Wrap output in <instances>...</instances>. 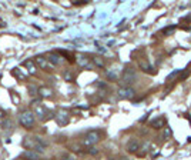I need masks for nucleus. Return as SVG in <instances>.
I'll use <instances>...</instances> for the list:
<instances>
[{
    "mask_svg": "<svg viewBox=\"0 0 191 160\" xmlns=\"http://www.w3.org/2000/svg\"><path fill=\"white\" fill-rule=\"evenodd\" d=\"M164 126H166V120L163 117H158L151 122V127H154V129H161V127H164Z\"/></svg>",
    "mask_w": 191,
    "mask_h": 160,
    "instance_id": "f8f14e48",
    "label": "nucleus"
},
{
    "mask_svg": "<svg viewBox=\"0 0 191 160\" xmlns=\"http://www.w3.org/2000/svg\"><path fill=\"white\" fill-rule=\"evenodd\" d=\"M63 79L66 82H73L74 80V76H73V72L71 70H64L63 73Z\"/></svg>",
    "mask_w": 191,
    "mask_h": 160,
    "instance_id": "dca6fc26",
    "label": "nucleus"
},
{
    "mask_svg": "<svg viewBox=\"0 0 191 160\" xmlns=\"http://www.w3.org/2000/svg\"><path fill=\"white\" fill-rule=\"evenodd\" d=\"M0 127H1V130L3 132H11L13 130V127H14V124H13V120L11 119H4L3 122H1V124H0Z\"/></svg>",
    "mask_w": 191,
    "mask_h": 160,
    "instance_id": "9d476101",
    "label": "nucleus"
},
{
    "mask_svg": "<svg viewBox=\"0 0 191 160\" xmlns=\"http://www.w3.org/2000/svg\"><path fill=\"white\" fill-rule=\"evenodd\" d=\"M13 75L16 76V77H17L19 80H24V75H21L19 69H14V70H13Z\"/></svg>",
    "mask_w": 191,
    "mask_h": 160,
    "instance_id": "aec40b11",
    "label": "nucleus"
},
{
    "mask_svg": "<svg viewBox=\"0 0 191 160\" xmlns=\"http://www.w3.org/2000/svg\"><path fill=\"white\" fill-rule=\"evenodd\" d=\"M174 29H175V26H171L168 29H164V33H166V34H170L171 32H174Z\"/></svg>",
    "mask_w": 191,
    "mask_h": 160,
    "instance_id": "b1692460",
    "label": "nucleus"
},
{
    "mask_svg": "<svg viewBox=\"0 0 191 160\" xmlns=\"http://www.w3.org/2000/svg\"><path fill=\"white\" fill-rule=\"evenodd\" d=\"M87 1L86 0H77V1H73V4H76V6H81V4H86Z\"/></svg>",
    "mask_w": 191,
    "mask_h": 160,
    "instance_id": "393cba45",
    "label": "nucleus"
},
{
    "mask_svg": "<svg viewBox=\"0 0 191 160\" xmlns=\"http://www.w3.org/2000/svg\"><path fill=\"white\" fill-rule=\"evenodd\" d=\"M170 136H171V130L170 129H167V130L164 132V137H170Z\"/></svg>",
    "mask_w": 191,
    "mask_h": 160,
    "instance_id": "bb28decb",
    "label": "nucleus"
},
{
    "mask_svg": "<svg viewBox=\"0 0 191 160\" xmlns=\"http://www.w3.org/2000/svg\"><path fill=\"white\" fill-rule=\"evenodd\" d=\"M36 63L39 64V67L44 70V72H49V69H52V64L49 62V59H46L44 56H37L36 57Z\"/></svg>",
    "mask_w": 191,
    "mask_h": 160,
    "instance_id": "39448f33",
    "label": "nucleus"
},
{
    "mask_svg": "<svg viewBox=\"0 0 191 160\" xmlns=\"http://www.w3.org/2000/svg\"><path fill=\"white\" fill-rule=\"evenodd\" d=\"M98 140H100V134H98L97 132H88V133L84 136L83 144H84V146H87V147H90V146L95 144Z\"/></svg>",
    "mask_w": 191,
    "mask_h": 160,
    "instance_id": "f03ea898",
    "label": "nucleus"
},
{
    "mask_svg": "<svg viewBox=\"0 0 191 160\" xmlns=\"http://www.w3.org/2000/svg\"><path fill=\"white\" fill-rule=\"evenodd\" d=\"M0 144H1V140H0Z\"/></svg>",
    "mask_w": 191,
    "mask_h": 160,
    "instance_id": "c85d7f7f",
    "label": "nucleus"
},
{
    "mask_svg": "<svg viewBox=\"0 0 191 160\" xmlns=\"http://www.w3.org/2000/svg\"><path fill=\"white\" fill-rule=\"evenodd\" d=\"M77 63L80 67H86V69H91V64L88 63V59H86V57H79L77 59Z\"/></svg>",
    "mask_w": 191,
    "mask_h": 160,
    "instance_id": "4468645a",
    "label": "nucleus"
},
{
    "mask_svg": "<svg viewBox=\"0 0 191 160\" xmlns=\"http://www.w3.org/2000/svg\"><path fill=\"white\" fill-rule=\"evenodd\" d=\"M27 89H29V92H30V95H32V96H34V95H39V89H37V87H34V86H29Z\"/></svg>",
    "mask_w": 191,
    "mask_h": 160,
    "instance_id": "412c9836",
    "label": "nucleus"
},
{
    "mask_svg": "<svg viewBox=\"0 0 191 160\" xmlns=\"http://www.w3.org/2000/svg\"><path fill=\"white\" fill-rule=\"evenodd\" d=\"M19 123L26 129H33L34 127V123H36L34 113L30 112V110H23L20 113V116H19Z\"/></svg>",
    "mask_w": 191,
    "mask_h": 160,
    "instance_id": "f257e3e1",
    "label": "nucleus"
},
{
    "mask_svg": "<svg viewBox=\"0 0 191 160\" xmlns=\"http://www.w3.org/2000/svg\"><path fill=\"white\" fill-rule=\"evenodd\" d=\"M97 153H98V150L94 149V147H91V149L88 150V154H90V156H95Z\"/></svg>",
    "mask_w": 191,
    "mask_h": 160,
    "instance_id": "5701e85b",
    "label": "nucleus"
},
{
    "mask_svg": "<svg viewBox=\"0 0 191 160\" xmlns=\"http://www.w3.org/2000/svg\"><path fill=\"white\" fill-rule=\"evenodd\" d=\"M62 160H76V157L73 154L67 153V154H63V156H62Z\"/></svg>",
    "mask_w": 191,
    "mask_h": 160,
    "instance_id": "4be33fe9",
    "label": "nucleus"
},
{
    "mask_svg": "<svg viewBox=\"0 0 191 160\" xmlns=\"http://www.w3.org/2000/svg\"><path fill=\"white\" fill-rule=\"evenodd\" d=\"M24 67H26V69H27V72H29V73H30V75H36V70H37V69H36V67H34V64H33V62H30V60H27V62H24Z\"/></svg>",
    "mask_w": 191,
    "mask_h": 160,
    "instance_id": "ddd939ff",
    "label": "nucleus"
},
{
    "mask_svg": "<svg viewBox=\"0 0 191 160\" xmlns=\"http://www.w3.org/2000/svg\"><path fill=\"white\" fill-rule=\"evenodd\" d=\"M138 150H140V143H138L137 140H130L127 143V151L128 153H137Z\"/></svg>",
    "mask_w": 191,
    "mask_h": 160,
    "instance_id": "1a4fd4ad",
    "label": "nucleus"
},
{
    "mask_svg": "<svg viewBox=\"0 0 191 160\" xmlns=\"http://www.w3.org/2000/svg\"><path fill=\"white\" fill-rule=\"evenodd\" d=\"M123 160H127V159H123Z\"/></svg>",
    "mask_w": 191,
    "mask_h": 160,
    "instance_id": "c756f323",
    "label": "nucleus"
},
{
    "mask_svg": "<svg viewBox=\"0 0 191 160\" xmlns=\"http://www.w3.org/2000/svg\"><path fill=\"white\" fill-rule=\"evenodd\" d=\"M93 62H94L95 66H98V67H104V62L100 59V57H94L93 59Z\"/></svg>",
    "mask_w": 191,
    "mask_h": 160,
    "instance_id": "6ab92c4d",
    "label": "nucleus"
},
{
    "mask_svg": "<svg viewBox=\"0 0 191 160\" xmlns=\"http://www.w3.org/2000/svg\"><path fill=\"white\" fill-rule=\"evenodd\" d=\"M63 117H60V116H56V120H57V123L59 124H62V126H64V124H67L69 123V116H66V114H62Z\"/></svg>",
    "mask_w": 191,
    "mask_h": 160,
    "instance_id": "f3484780",
    "label": "nucleus"
},
{
    "mask_svg": "<svg viewBox=\"0 0 191 160\" xmlns=\"http://www.w3.org/2000/svg\"><path fill=\"white\" fill-rule=\"evenodd\" d=\"M34 116H37L39 119H42V120H46V116H49L47 114V112H46V109L43 106H36L34 107Z\"/></svg>",
    "mask_w": 191,
    "mask_h": 160,
    "instance_id": "9b49d317",
    "label": "nucleus"
},
{
    "mask_svg": "<svg viewBox=\"0 0 191 160\" xmlns=\"http://www.w3.org/2000/svg\"><path fill=\"white\" fill-rule=\"evenodd\" d=\"M36 140H34V137H24L23 139V147L26 150H34V147H36Z\"/></svg>",
    "mask_w": 191,
    "mask_h": 160,
    "instance_id": "0eeeda50",
    "label": "nucleus"
},
{
    "mask_svg": "<svg viewBox=\"0 0 191 160\" xmlns=\"http://www.w3.org/2000/svg\"><path fill=\"white\" fill-rule=\"evenodd\" d=\"M39 96L40 97H50L52 96V90L47 87H39Z\"/></svg>",
    "mask_w": 191,
    "mask_h": 160,
    "instance_id": "2eb2a0df",
    "label": "nucleus"
},
{
    "mask_svg": "<svg viewBox=\"0 0 191 160\" xmlns=\"http://www.w3.org/2000/svg\"><path fill=\"white\" fill-rule=\"evenodd\" d=\"M62 56H66V57H67V60H69V62H70V63H73V62H76L74 60V56H73V54H70L69 53V52H62Z\"/></svg>",
    "mask_w": 191,
    "mask_h": 160,
    "instance_id": "a211bd4d",
    "label": "nucleus"
},
{
    "mask_svg": "<svg viewBox=\"0 0 191 160\" xmlns=\"http://www.w3.org/2000/svg\"><path fill=\"white\" fill-rule=\"evenodd\" d=\"M21 157H23L24 160H40L39 153H36L34 150H26V151L23 153Z\"/></svg>",
    "mask_w": 191,
    "mask_h": 160,
    "instance_id": "6e6552de",
    "label": "nucleus"
},
{
    "mask_svg": "<svg viewBox=\"0 0 191 160\" xmlns=\"http://www.w3.org/2000/svg\"><path fill=\"white\" fill-rule=\"evenodd\" d=\"M107 77L111 79V80H116V75H114L113 72H108V73H107Z\"/></svg>",
    "mask_w": 191,
    "mask_h": 160,
    "instance_id": "a878e982",
    "label": "nucleus"
},
{
    "mask_svg": "<svg viewBox=\"0 0 191 160\" xmlns=\"http://www.w3.org/2000/svg\"><path fill=\"white\" fill-rule=\"evenodd\" d=\"M136 96V90L131 87H121L118 89V97L121 99H133Z\"/></svg>",
    "mask_w": 191,
    "mask_h": 160,
    "instance_id": "20e7f679",
    "label": "nucleus"
},
{
    "mask_svg": "<svg viewBox=\"0 0 191 160\" xmlns=\"http://www.w3.org/2000/svg\"><path fill=\"white\" fill-rule=\"evenodd\" d=\"M49 62H50V64H53V66H60L62 62H63V57H62V54L50 53L49 54Z\"/></svg>",
    "mask_w": 191,
    "mask_h": 160,
    "instance_id": "423d86ee",
    "label": "nucleus"
},
{
    "mask_svg": "<svg viewBox=\"0 0 191 160\" xmlns=\"http://www.w3.org/2000/svg\"><path fill=\"white\" fill-rule=\"evenodd\" d=\"M3 119H6V113L0 109V120H3Z\"/></svg>",
    "mask_w": 191,
    "mask_h": 160,
    "instance_id": "cd10ccee",
    "label": "nucleus"
},
{
    "mask_svg": "<svg viewBox=\"0 0 191 160\" xmlns=\"http://www.w3.org/2000/svg\"><path fill=\"white\" fill-rule=\"evenodd\" d=\"M136 79H137V76H136V72L133 69H126L124 70V73H123V83L131 85V83H134Z\"/></svg>",
    "mask_w": 191,
    "mask_h": 160,
    "instance_id": "7ed1b4c3",
    "label": "nucleus"
}]
</instances>
